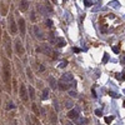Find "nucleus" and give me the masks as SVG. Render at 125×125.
<instances>
[{"label":"nucleus","mask_w":125,"mask_h":125,"mask_svg":"<svg viewBox=\"0 0 125 125\" xmlns=\"http://www.w3.org/2000/svg\"><path fill=\"white\" fill-rule=\"evenodd\" d=\"M4 43H5V50H6V54H8V56L10 58L11 56V44H10V38L8 36V35H5L4 36Z\"/></svg>","instance_id":"3"},{"label":"nucleus","mask_w":125,"mask_h":125,"mask_svg":"<svg viewBox=\"0 0 125 125\" xmlns=\"http://www.w3.org/2000/svg\"><path fill=\"white\" fill-rule=\"evenodd\" d=\"M84 3H85V6L88 8V6H91L93 5V3L90 1V0H84Z\"/></svg>","instance_id":"24"},{"label":"nucleus","mask_w":125,"mask_h":125,"mask_svg":"<svg viewBox=\"0 0 125 125\" xmlns=\"http://www.w3.org/2000/svg\"><path fill=\"white\" fill-rule=\"evenodd\" d=\"M31 108H33V111H34V114H35V115L36 116H39V109H38V106H36V104L35 103H33V106H31Z\"/></svg>","instance_id":"15"},{"label":"nucleus","mask_w":125,"mask_h":125,"mask_svg":"<svg viewBox=\"0 0 125 125\" xmlns=\"http://www.w3.org/2000/svg\"><path fill=\"white\" fill-rule=\"evenodd\" d=\"M3 76H4V83L6 85V89L10 93L11 91V86H10V84H11V81H10V64L6 59L3 60Z\"/></svg>","instance_id":"1"},{"label":"nucleus","mask_w":125,"mask_h":125,"mask_svg":"<svg viewBox=\"0 0 125 125\" xmlns=\"http://www.w3.org/2000/svg\"><path fill=\"white\" fill-rule=\"evenodd\" d=\"M39 70H40L41 73L45 71V66H44V65H39Z\"/></svg>","instance_id":"31"},{"label":"nucleus","mask_w":125,"mask_h":125,"mask_svg":"<svg viewBox=\"0 0 125 125\" xmlns=\"http://www.w3.org/2000/svg\"><path fill=\"white\" fill-rule=\"evenodd\" d=\"M30 16H31V20H33V21H35V13H34V11L30 14Z\"/></svg>","instance_id":"32"},{"label":"nucleus","mask_w":125,"mask_h":125,"mask_svg":"<svg viewBox=\"0 0 125 125\" xmlns=\"http://www.w3.org/2000/svg\"><path fill=\"white\" fill-rule=\"evenodd\" d=\"M114 119H115L114 116H106V118H105V123H106V124H111V121H113Z\"/></svg>","instance_id":"21"},{"label":"nucleus","mask_w":125,"mask_h":125,"mask_svg":"<svg viewBox=\"0 0 125 125\" xmlns=\"http://www.w3.org/2000/svg\"><path fill=\"white\" fill-rule=\"evenodd\" d=\"M70 95L71 96H75V91H70Z\"/></svg>","instance_id":"35"},{"label":"nucleus","mask_w":125,"mask_h":125,"mask_svg":"<svg viewBox=\"0 0 125 125\" xmlns=\"http://www.w3.org/2000/svg\"><path fill=\"white\" fill-rule=\"evenodd\" d=\"M53 1H54V3H56V0H53Z\"/></svg>","instance_id":"38"},{"label":"nucleus","mask_w":125,"mask_h":125,"mask_svg":"<svg viewBox=\"0 0 125 125\" xmlns=\"http://www.w3.org/2000/svg\"><path fill=\"white\" fill-rule=\"evenodd\" d=\"M18 25H19V31H20V35L24 36V35H25V20H24V19H19Z\"/></svg>","instance_id":"7"},{"label":"nucleus","mask_w":125,"mask_h":125,"mask_svg":"<svg viewBox=\"0 0 125 125\" xmlns=\"http://www.w3.org/2000/svg\"><path fill=\"white\" fill-rule=\"evenodd\" d=\"M65 106H66V108H71V106H73V103H71V101H66Z\"/></svg>","instance_id":"29"},{"label":"nucleus","mask_w":125,"mask_h":125,"mask_svg":"<svg viewBox=\"0 0 125 125\" xmlns=\"http://www.w3.org/2000/svg\"><path fill=\"white\" fill-rule=\"evenodd\" d=\"M120 62H121L123 65H125V54H124V55L121 56V60H120Z\"/></svg>","instance_id":"30"},{"label":"nucleus","mask_w":125,"mask_h":125,"mask_svg":"<svg viewBox=\"0 0 125 125\" xmlns=\"http://www.w3.org/2000/svg\"><path fill=\"white\" fill-rule=\"evenodd\" d=\"M115 76H116V79H119V80H125V73H118Z\"/></svg>","instance_id":"18"},{"label":"nucleus","mask_w":125,"mask_h":125,"mask_svg":"<svg viewBox=\"0 0 125 125\" xmlns=\"http://www.w3.org/2000/svg\"><path fill=\"white\" fill-rule=\"evenodd\" d=\"M20 98H21V100L24 101V103H26L28 101V91H26V88H25V85L24 84H21L20 85Z\"/></svg>","instance_id":"5"},{"label":"nucleus","mask_w":125,"mask_h":125,"mask_svg":"<svg viewBox=\"0 0 125 125\" xmlns=\"http://www.w3.org/2000/svg\"><path fill=\"white\" fill-rule=\"evenodd\" d=\"M26 73H28V76H29L30 79H33V75H31V71H30V68H28V69H26Z\"/></svg>","instance_id":"27"},{"label":"nucleus","mask_w":125,"mask_h":125,"mask_svg":"<svg viewBox=\"0 0 125 125\" xmlns=\"http://www.w3.org/2000/svg\"><path fill=\"white\" fill-rule=\"evenodd\" d=\"M108 94H109V95L111 96V98H115V99H118L120 95H119V94H115V93H114V91H108Z\"/></svg>","instance_id":"20"},{"label":"nucleus","mask_w":125,"mask_h":125,"mask_svg":"<svg viewBox=\"0 0 125 125\" xmlns=\"http://www.w3.org/2000/svg\"><path fill=\"white\" fill-rule=\"evenodd\" d=\"M73 51H74V53H80V51H81V49H79V48H73Z\"/></svg>","instance_id":"28"},{"label":"nucleus","mask_w":125,"mask_h":125,"mask_svg":"<svg viewBox=\"0 0 125 125\" xmlns=\"http://www.w3.org/2000/svg\"><path fill=\"white\" fill-rule=\"evenodd\" d=\"M49 81H50V86L51 89H56V81L53 76H49Z\"/></svg>","instance_id":"11"},{"label":"nucleus","mask_w":125,"mask_h":125,"mask_svg":"<svg viewBox=\"0 0 125 125\" xmlns=\"http://www.w3.org/2000/svg\"><path fill=\"white\" fill-rule=\"evenodd\" d=\"M108 61H109V55H108V53H104V56H103L101 62H103V64H106Z\"/></svg>","instance_id":"17"},{"label":"nucleus","mask_w":125,"mask_h":125,"mask_svg":"<svg viewBox=\"0 0 125 125\" xmlns=\"http://www.w3.org/2000/svg\"><path fill=\"white\" fill-rule=\"evenodd\" d=\"M55 44L58 45V48H62V46H65V40L62 38H56Z\"/></svg>","instance_id":"10"},{"label":"nucleus","mask_w":125,"mask_h":125,"mask_svg":"<svg viewBox=\"0 0 125 125\" xmlns=\"http://www.w3.org/2000/svg\"><path fill=\"white\" fill-rule=\"evenodd\" d=\"M91 93H93V96H94V98H96V94H95V90L93 89V90H91Z\"/></svg>","instance_id":"34"},{"label":"nucleus","mask_w":125,"mask_h":125,"mask_svg":"<svg viewBox=\"0 0 125 125\" xmlns=\"http://www.w3.org/2000/svg\"><path fill=\"white\" fill-rule=\"evenodd\" d=\"M78 116H79V111H78V110L73 109V110H70V111L68 113V118H69V119H76Z\"/></svg>","instance_id":"8"},{"label":"nucleus","mask_w":125,"mask_h":125,"mask_svg":"<svg viewBox=\"0 0 125 125\" xmlns=\"http://www.w3.org/2000/svg\"><path fill=\"white\" fill-rule=\"evenodd\" d=\"M51 56H53V59H58V58H59V53H58V51H53Z\"/></svg>","instance_id":"23"},{"label":"nucleus","mask_w":125,"mask_h":125,"mask_svg":"<svg viewBox=\"0 0 125 125\" xmlns=\"http://www.w3.org/2000/svg\"><path fill=\"white\" fill-rule=\"evenodd\" d=\"M9 19H10V33H11V35H15V34L18 33V28H16V24H15L14 16L10 15Z\"/></svg>","instance_id":"4"},{"label":"nucleus","mask_w":125,"mask_h":125,"mask_svg":"<svg viewBox=\"0 0 125 125\" xmlns=\"http://www.w3.org/2000/svg\"><path fill=\"white\" fill-rule=\"evenodd\" d=\"M62 1H64V3H65V1H66V0H62Z\"/></svg>","instance_id":"39"},{"label":"nucleus","mask_w":125,"mask_h":125,"mask_svg":"<svg viewBox=\"0 0 125 125\" xmlns=\"http://www.w3.org/2000/svg\"><path fill=\"white\" fill-rule=\"evenodd\" d=\"M111 49H113V51L115 54H119V51H120V49H119V46H116V45H114V46H111Z\"/></svg>","instance_id":"22"},{"label":"nucleus","mask_w":125,"mask_h":125,"mask_svg":"<svg viewBox=\"0 0 125 125\" xmlns=\"http://www.w3.org/2000/svg\"><path fill=\"white\" fill-rule=\"evenodd\" d=\"M0 39H1V28H0Z\"/></svg>","instance_id":"36"},{"label":"nucleus","mask_w":125,"mask_h":125,"mask_svg":"<svg viewBox=\"0 0 125 125\" xmlns=\"http://www.w3.org/2000/svg\"><path fill=\"white\" fill-rule=\"evenodd\" d=\"M34 31H35V35L39 36V39H43V35H41V33H40V30H39L38 26H34Z\"/></svg>","instance_id":"14"},{"label":"nucleus","mask_w":125,"mask_h":125,"mask_svg":"<svg viewBox=\"0 0 125 125\" xmlns=\"http://www.w3.org/2000/svg\"><path fill=\"white\" fill-rule=\"evenodd\" d=\"M29 95H30V99L35 98V90H34L33 86H29Z\"/></svg>","instance_id":"12"},{"label":"nucleus","mask_w":125,"mask_h":125,"mask_svg":"<svg viewBox=\"0 0 125 125\" xmlns=\"http://www.w3.org/2000/svg\"><path fill=\"white\" fill-rule=\"evenodd\" d=\"M20 10L21 11H28V9H29V3L26 1V0H23V1H20Z\"/></svg>","instance_id":"9"},{"label":"nucleus","mask_w":125,"mask_h":125,"mask_svg":"<svg viewBox=\"0 0 125 125\" xmlns=\"http://www.w3.org/2000/svg\"><path fill=\"white\" fill-rule=\"evenodd\" d=\"M95 115H96V116H101V115H103V113H101V110L96 109V110H95Z\"/></svg>","instance_id":"25"},{"label":"nucleus","mask_w":125,"mask_h":125,"mask_svg":"<svg viewBox=\"0 0 125 125\" xmlns=\"http://www.w3.org/2000/svg\"><path fill=\"white\" fill-rule=\"evenodd\" d=\"M48 96H49V90H48V89H44V91H43V95H41V99L45 100V99H48Z\"/></svg>","instance_id":"16"},{"label":"nucleus","mask_w":125,"mask_h":125,"mask_svg":"<svg viewBox=\"0 0 125 125\" xmlns=\"http://www.w3.org/2000/svg\"><path fill=\"white\" fill-rule=\"evenodd\" d=\"M8 10H9V3L8 0H4V1L0 3V13H1V15H6Z\"/></svg>","instance_id":"6"},{"label":"nucleus","mask_w":125,"mask_h":125,"mask_svg":"<svg viewBox=\"0 0 125 125\" xmlns=\"http://www.w3.org/2000/svg\"><path fill=\"white\" fill-rule=\"evenodd\" d=\"M66 64H68V61H62V64H60L59 68H64V66H66Z\"/></svg>","instance_id":"33"},{"label":"nucleus","mask_w":125,"mask_h":125,"mask_svg":"<svg viewBox=\"0 0 125 125\" xmlns=\"http://www.w3.org/2000/svg\"><path fill=\"white\" fill-rule=\"evenodd\" d=\"M61 79H62V80H73V75H71V74H68V73H65V74L61 76Z\"/></svg>","instance_id":"13"},{"label":"nucleus","mask_w":125,"mask_h":125,"mask_svg":"<svg viewBox=\"0 0 125 125\" xmlns=\"http://www.w3.org/2000/svg\"><path fill=\"white\" fill-rule=\"evenodd\" d=\"M14 48H15V51H16V54L19 56H23L24 55V48H23V44H21V41H20L19 39L15 40V44H14Z\"/></svg>","instance_id":"2"},{"label":"nucleus","mask_w":125,"mask_h":125,"mask_svg":"<svg viewBox=\"0 0 125 125\" xmlns=\"http://www.w3.org/2000/svg\"><path fill=\"white\" fill-rule=\"evenodd\" d=\"M68 88H69V85L64 84V83H59V89L60 90H68Z\"/></svg>","instance_id":"19"},{"label":"nucleus","mask_w":125,"mask_h":125,"mask_svg":"<svg viewBox=\"0 0 125 125\" xmlns=\"http://www.w3.org/2000/svg\"><path fill=\"white\" fill-rule=\"evenodd\" d=\"M123 106H124V108H125V101H124V103H123Z\"/></svg>","instance_id":"37"},{"label":"nucleus","mask_w":125,"mask_h":125,"mask_svg":"<svg viewBox=\"0 0 125 125\" xmlns=\"http://www.w3.org/2000/svg\"><path fill=\"white\" fill-rule=\"evenodd\" d=\"M45 23H46V25H48V26H50V28H51V26H53V21H51V20H50V19H48V20H46V21H45Z\"/></svg>","instance_id":"26"}]
</instances>
